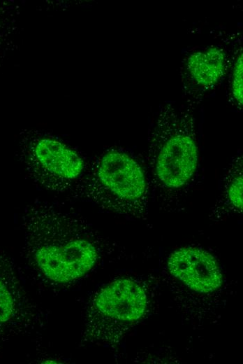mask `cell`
Returning <instances> with one entry per match:
<instances>
[{
    "instance_id": "cell-6",
    "label": "cell",
    "mask_w": 243,
    "mask_h": 364,
    "mask_svg": "<svg viewBox=\"0 0 243 364\" xmlns=\"http://www.w3.org/2000/svg\"><path fill=\"white\" fill-rule=\"evenodd\" d=\"M168 268L174 277L198 293H211L223 284L216 259L200 248L185 246L175 250L168 258Z\"/></svg>"
},
{
    "instance_id": "cell-10",
    "label": "cell",
    "mask_w": 243,
    "mask_h": 364,
    "mask_svg": "<svg viewBox=\"0 0 243 364\" xmlns=\"http://www.w3.org/2000/svg\"><path fill=\"white\" fill-rule=\"evenodd\" d=\"M232 94L234 99L239 105L243 102V59L242 53L237 56L233 72L232 78Z\"/></svg>"
},
{
    "instance_id": "cell-3",
    "label": "cell",
    "mask_w": 243,
    "mask_h": 364,
    "mask_svg": "<svg viewBox=\"0 0 243 364\" xmlns=\"http://www.w3.org/2000/svg\"><path fill=\"white\" fill-rule=\"evenodd\" d=\"M144 288L131 278L115 279L98 290L86 316L84 340L118 342L147 309Z\"/></svg>"
},
{
    "instance_id": "cell-8",
    "label": "cell",
    "mask_w": 243,
    "mask_h": 364,
    "mask_svg": "<svg viewBox=\"0 0 243 364\" xmlns=\"http://www.w3.org/2000/svg\"><path fill=\"white\" fill-rule=\"evenodd\" d=\"M15 288L0 275V326L14 319L20 311V295Z\"/></svg>"
},
{
    "instance_id": "cell-11",
    "label": "cell",
    "mask_w": 243,
    "mask_h": 364,
    "mask_svg": "<svg viewBox=\"0 0 243 364\" xmlns=\"http://www.w3.org/2000/svg\"><path fill=\"white\" fill-rule=\"evenodd\" d=\"M44 363H59V362H56L53 360H47L43 362Z\"/></svg>"
},
{
    "instance_id": "cell-7",
    "label": "cell",
    "mask_w": 243,
    "mask_h": 364,
    "mask_svg": "<svg viewBox=\"0 0 243 364\" xmlns=\"http://www.w3.org/2000/svg\"><path fill=\"white\" fill-rule=\"evenodd\" d=\"M226 66V54L216 46L193 52L186 61V68L193 80L205 88H211L219 81Z\"/></svg>"
},
{
    "instance_id": "cell-1",
    "label": "cell",
    "mask_w": 243,
    "mask_h": 364,
    "mask_svg": "<svg viewBox=\"0 0 243 364\" xmlns=\"http://www.w3.org/2000/svg\"><path fill=\"white\" fill-rule=\"evenodd\" d=\"M24 227L29 262L50 284L73 283L98 260L96 244L70 209L37 201L27 210Z\"/></svg>"
},
{
    "instance_id": "cell-4",
    "label": "cell",
    "mask_w": 243,
    "mask_h": 364,
    "mask_svg": "<svg viewBox=\"0 0 243 364\" xmlns=\"http://www.w3.org/2000/svg\"><path fill=\"white\" fill-rule=\"evenodd\" d=\"M149 160L156 181L170 189L185 186L198 165V151L189 121L176 114L159 120Z\"/></svg>"
},
{
    "instance_id": "cell-2",
    "label": "cell",
    "mask_w": 243,
    "mask_h": 364,
    "mask_svg": "<svg viewBox=\"0 0 243 364\" xmlns=\"http://www.w3.org/2000/svg\"><path fill=\"white\" fill-rule=\"evenodd\" d=\"M75 188L102 208L122 214L139 216L147 204L148 190L142 167L119 150L103 154Z\"/></svg>"
},
{
    "instance_id": "cell-9",
    "label": "cell",
    "mask_w": 243,
    "mask_h": 364,
    "mask_svg": "<svg viewBox=\"0 0 243 364\" xmlns=\"http://www.w3.org/2000/svg\"><path fill=\"white\" fill-rule=\"evenodd\" d=\"M243 177L242 160L233 165L225 183L224 194L228 204L239 211H242Z\"/></svg>"
},
{
    "instance_id": "cell-5",
    "label": "cell",
    "mask_w": 243,
    "mask_h": 364,
    "mask_svg": "<svg viewBox=\"0 0 243 364\" xmlns=\"http://www.w3.org/2000/svg\"><path fill=\"white\" fill-rule=\"evenodd\" d=\"M27 164L33 180L54 192L75 188L84 169V161L75 150L50 137H41L33 143Z\"/></svg>"
}]
</instances>
